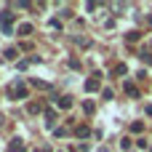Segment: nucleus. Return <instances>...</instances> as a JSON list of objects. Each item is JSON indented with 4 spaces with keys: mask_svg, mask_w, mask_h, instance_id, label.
<instances>
[{
    "mask_svg": "<svg viewBox=\"0 0 152 152\" xmlns=\"http://www.w3.org/2000/svg\"><path fill=\"white\" fill-rule=\"evenodd\" d=\"M123 88H126V94H128V96H134V99H139V88H136L134 83H126Z\"/></svg>",
    "mask_w": 152,
    "mask_h": 152,
    "instance_id": "0eeeda50",
    "label": "nucleus"
},
{
    "mask_svg": "<svg viewBox=\"0 0 152 152\" xmlns=\"http://www.w3.org/2000/svg\"><path fill=\"white\" fill-rule=\"evenodd\" d=\"M16 56H19L16 48H5V59H16Z\"/></svg>",
    "mask_w": 152,
    "mask_h": 152,
    "instance_id": "2eb2a0df",
    "label": "nucleus"
},
{
    "mask_svg": "<svg viewBox=\"0 0 152 152\" xmlns=\"http://www.w3.org/2000/svg\"><path fill=\"white\" fill-rule=\"evenodd\" d=\"M126 37H128V40H131V43H134V40H139V37H142V32H139V29H131V32H128V35H126Z\"/></svg>",
    "mask_w": 152,
    "mask_h": 152,
    "instance_id": "4468645a",
    "label": "nucleus"
},
{
    "mask_svg": "<svg viewBox=\"0 0 152 152\" xmlns=\"http://www.w3.org/2000/svg\"><path fill=\"white\" fill-rule=\"evenodd\" d=\"M13 16H16V13H11V11H3V13H0V27H3V32H5V35H11V32H13V27H11Z\"/></svg>",
    "mask_w": 152,
    "mask_h": 152,
    "instance_id": "f03ea898",
    "label": "nucleus"
},
{
    "mask_svg": "<svg viewBox=\"0 0 152 152\" xmlns=\"http://www.w3.org/2000/svg\"><path fill=\"white\" fill-rule=\"evenodd\" d=\"M56 107H59V110H69V107H72V96H61V99H56Z\"/></svg>",
    "mask_w": 152,
    "mask_h": 152,
    "instance_id": "423d86ee",
    "label": "nucleus"
},
{
    "mask_svg": "<svg viewBox=\"0 0 152 152\" xmlns=\"http://www.w3.org/2000/svg\"><path fill=\"white\" fill-rule=\"evenodd\" d=\"M99 77H102V75H94V77H88V80H86V91H88V94H94V91H99V88H102V80H99Z\"/></svg>",
    "mask_w": 152,
    "mask_h": 152,
    "instance_id": "7ed1b4c3",
    "label": "nucleus"
},
{
    "mask_svg": "<svg viewBox=\"0 0 152 152\" xmlns=\"http://www.w3.org/2000/svg\"><path fill=\"white\" fill-rule=\"evenodd\" d=\"M8 152H27V147H24V142H21V139H11Z\"/></svg>",
    "mask_w": 152,
    "mask_h": 152,
    "instance_id": "20e7f679",
    "label": "nucleus"
},
{
    "mask_svg": "<svg viewBox=\"0 0 152 152\" xmlns=\"http://www.w3.org/2000/svg\"><path fill=\"white\" fill-rule=\"evenodd\" d=\"M75 136H77V139H88V136H91V128L83 123V126H77V128H75Z\"/></svg>",
    "mask_w": 152,
    "mask_h": 152,
    "instance_id": "39448f33",
    "label": "nucleus"
},
{
    "mask_svg": "<svg viewBox=\"0 0 152 152\" xmlns=\"http://www.w3.org/2000/svg\"><path fill=\"white\" fill-rule=\"evenodd\" d=\"M94 110H96L94 102H83V112H86V115H94Z\"/></svg>",
    "mask_w": 152,
    "mask_h": 152,
    "instance_id": "f8f14e48",
    "label": "nucleus"
},
{
    "mask_svg": "<svg viewBox=\"0 0 152 152\" xmlns=\"http://www.w3.org/2000/svg\"><path fill=\"white\" fill-rule=\"evenodd\" d=\"M40 152H51V150H48V147H40Z\"/></svg>",
    "mask_w": 152,
    "mask_h": 152,
    "instance_id": "6ab92c4d",
    "label": "nucleus"
},
{
    "mask_svg": "<svg viewBox=\"0 0 152 152\" xmlns=\"http://www.w3.org/2000/svg\"><path fill=\"white\" fill-rule=\"evenodd\" d=\"M45 120H48V126H53V120H56V110H45Z\"/></svg>",
    "mask_w": 152,
    "mask_h": 152,
    "instance_id": "ddd939ff",
    "label": "nucleus"
},
{
    "mask_svg": "<svg viewBox=\"0 0 152 152\" xmlns=\"http://www.w3.org/2000/svg\"><path fill=\"white\" fill-rule=\"evenodd\" d=\"M8 99H27V86H24L21 80L11 83V86H8Z\"/></svg>",
    "mask_w": 152,
    "mask_h": 152,
    "instance_id": "f257e3e1",
    "label": "nucleus"
},
{
    "mask_svg": "<svg viewBox=\"0 0 152 152\" xmlns=\"http://www.w3.org/2000/svg\"><path fill=\"white\" fill-rule=\"evenodd\" d=\"M147 115H152V104H147Z\"/></svg>",
    "mask_w": 152,
    "mask_h": 152,
    "instance_id": "a211bd4d",
    "label": "nucleus"
},
{
    "mask_svg": "<svg viewBox=\"0 0 152 152\" xmlns=\"http://www.w3.org/2000/svg\"><path fill=\"white\" fill-rule=\"evenodd\" d=\"M131 131H134V134H142V131H144V123H142V120H134V123H131Z\"/></svg>",
    "mask_w": 152,
    "mask_h": 152,
    "instance_id": "9d476101",
    "label": "nucleus"
},
{
    "mask_svg": "<svg viewBox=\"0 0 152 152\" xmlns=\"http://www.w3.org/2000/svg\"><path fill=\"white\" fill-rule=\"evenodd\" d=\"M102 96H104V99H112L115 94H112V88H104V91H102Z\"/></svg>",
    "mask_w": 152,
    "mask_h": 152,
    "instance_id": "f3484780",
    "label": "nucleus"
},
{
    "mask_svg": "<svg viewBox=\"0 0 152 152\" xmlns=\"http://www.w3.org/2000/svg\"><path fill=\"white\" fill-rule=\"evenodd\" d=\"M27 110H29V115H37V112H43V104H40V102H32Z\"/></svg>",
    "mask_w": 152,
    "mask_h": 152,
    "instance_id": "6e6552de",
    "label": "nucleus"
},
{
    "mask_svg": "<svg viewBox=\"0 0 152 152\" xmlns=\"http://www.w3.org/2000/svg\"><path fill=\"white\" fill-rule=\"evenodd\" d=\"M19 35H32V24H19Z\"/></svg>",
    "mask_w": 152,
    "mask_h": 152,
    "instance_id": "9b49d317",
    "label": "nucleus"
},
{
    "mask_svg": "<svg viewBox=\"0 0 152 152\" xmlns=\"http://www.w3.org/2000/svg\"><path fill=\"white\" fill-rule=\"evenodd\" d=\"M126 72H128L126 64H115V67H112V75H126Z\"/></svg>",
    "mask_w": 152,
    "mask_h": 152,
    "instance_id": "1a4fd4ad",
    "label": "nucleus"
},
{
    "mask_svg": "<svg viewBox=\"0 0 152 152\" xmlns=\"http://www.w3.org/2000/svg\"><path fill=\"white\" fill-rule=\"evenodd\" d=\"M29 64H32V61H29V59H21V61H19V64H16V67H19V69H27V67H29Z\"/></svg>",
    "mask_w": 152,
    "mask_h": 152,
    "instance_id": "dca6fc26",
    "label": "nucleus"
}]
</instances>
